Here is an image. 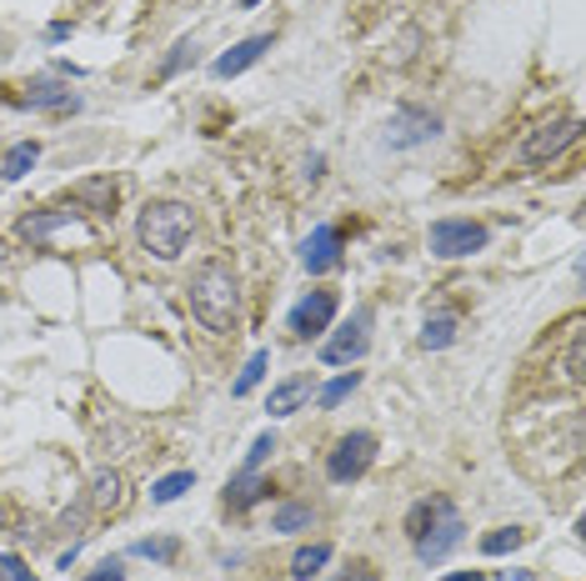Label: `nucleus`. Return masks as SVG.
<instances>
[{
  "instance_id": "nucleus-5",
  "label": "nucleus",
  "mask_w": 586,
  "mask_h": 581,
  "mask_svg": "<svg viewBox=\"0 0 586 581\" xmlns=\"http://www.w3.org/2000/svg\"><path fill=\"white\" fill-rule=\"evenodd\" d=\"M371 462H376V436H371V431H347V436L331 446V456H326V476L337 486L361 482V476L371 472Z\"/></svg>"
},
{
  "instance_id": "nucleus-10",
  "label": "nucleus",
  "mask_w": 586,
  "mask_h": 581,
  "mask_svg": "<svg viewBox=\"0 0 586 581\" xmlns=\"http://www.w3.org/2000/svg\"><path fill=\"white\" fill-rule=\"evenodd\" d=\"M126 501H130L126 476H120L116 466H100V472L90 476V496H86V506L96 511V517H116V511H126Z\"/></svg>"
},
{
  "instance_id": "nucleus-12",
  "label": "nucleus",
  "mask_w": 586,
  "mask_h": 581,
  "mask_svg": "<svg viewBox=\"0 0 586 581\" xmlns=\"http://www.w3.org/2000/svg\"><path fill=\"white\" fill-rule=\"evenodd\" d=\"M65 226H81V211H71V205H61V211H31L21 226H15V236H21L25 246H45V241Z\"/></svg>"
},
{
  "instance_id": "nucleus-14",
  "label": "nucleus",
  "mask_w": 586,
  "mask_h": 581,
  "mask_svg": "<svg viewBox=\"0 0 586 581\" xmlns=\"http://www.w3.org/2000/svg\"><path fill=\"white\" fill-rule=\"evenodd\" d=\"M311 377H286V381H276L271 387V401H266V411H271L276 421L281 416H291V411H301V401H311Z\"/></svg>"
},
{
  "instance_id": "nucleus-25",
  "label": "nucleus",
  "mask_w": 586,
  "mask_h": 581,
  "mask_svg": "<svg viewBox=\"0 0 586 581\" xmlns=\"http://www.w3.org/2000/svg\"><path fill=\"white\" fill-rule=\"evenodd\" d=\"M521 541H526V531H521V527H497V531L481 537V551H487V557H507V551H516Z\"/></svg>"
},
{
  "instance_id": "nucleus-13",
  "label": "nucleus",
  "mask_w": 586,
  "mask_h": 581,
  "mask_svg": "<svg viewBox=\"0 0 586 581\" xmlns=\"http://www.w3.org/2000/svg\"><path fill=\"white\" fill-rule=\"evenodd\" d=\"M271 51V35H246V41H236L226 55H221L211 71H216L221 81H231V76H241V71H251V65L260 61V55Z\"/></svg>"
},
{
  "instance_id": "nucleus-18",
  "label": "nucleus",
  "mask_w": 586,
  "mask_h": 581,
  "mask_svg": "<svg viewBox=\"0 0 586 581\" xmlns=\"http://www.w3.org/2000/svg\"><path fill=\"white\" fill-rule=\"evenodd\" d=\"M25 106H35V110H65V106H76V96H71L65 86H55V81H35L31 96H25Z\"/></svg>"
},
{
  "instance_id": "nucleus-1",
  "label": "nucleus",
  "mask_w": 586,
  "mask_h": 581,
  "mask_svg": "<svg viewBox=\"0 0 586 581\" xmlns=\"http://www.w3.org/2000/svg\"><path fill=\"white\" fill-rule=\"evenodd\" d=\"M191 311L195 321L206 326V331L226 336L236 331V316H241V286H236V271L226 261H206V266H195L191 276Z\"/></svg>"
},
{
  "instance_id": "nucleus-29",
  "label": "nucleus",
  "mask_w": 586,
  "mask_h": 581,
  "mask_svg": "<svg viewBox=\"0 0 586 581\" xmlns=\"http://www.w3.org/2000/svg\"><path fill=\"white\" fill-rule=\"evenodd\" d=\"M81 581H126V561H120V557H106L96 571H90V577H81Z\"/></svg>"
},
{
  "instance_id": "nucleus-32",
  "label": "nucleus",
  "mask_w": 586,
  "mask_h": 581,
  "mask_svg": "<svg viewBox=\"0 0 586 581\" xmlns=\"http://www.w3.org/2000/svg\"><path fill=\"white\" fill-rule=\"evenodd\" d=\"M337 581H376V571H371L366 561H356V567H347V571H341Z\"/></svg>"
},
{
  "instance_id": "nucleus-20",
  "label": "nucleus",
  "mask_w": 586,
  "mask_h": 581,
  "mask_svg": "<svg viewBox=\"0 0 586 581\" xmlns=\"http://www.w3.org/2000/svg\"><path fill=\"white\" fill-rule=\"evenodd\" d=\"M266 367H271V356H266V351H251V361L241 367V377L231 381V397H251V391L260 387V377H266Z\"/></svg>"
},
{
  "instance_id": "nucleus-33",
  "label": "nucleus",
  "mask_w": 586,
  "mask_h": 581,
  "mask_svg": "<svg viewBox=\"0 0 586 581\" xmlns=\"http://www.w3.org/2000/svg\"><path fill=\"white\" fill-rule=\"evenodd\" d=\"M441 581H487V571H451V577H441Z\"/></svg>"
},
{
  "instance_id": "nucleus-9",
  "label": "nucleus",
  "mask_w": 586,
  "mask_h": 581,
  "mask_svg": "<svg viewBox=\"0 0 586 581\" xmlns=\"http://www.w3.org/2000/svg\"><path fill=\"white\" fill-rule=\"evenodd\" d=\"M331 321H337V290H311V296H301V302L291 306V331L301 336V341L331 331Z\"/></svg>"
},
{
  "instance_id": "nucleus-17",
  "label": "nucleus",
  "mask_w": 586,
  "mask_h": 581,
  "mask_svg": "<svg viewBox=\"0 0 586 581\" xmlns=\"http://www.w3.org/2000/svg\"><path fill=\"white\" fill-rule=\"evenodd\" d=\"M266 492H271V486L260 482L256 472H241L236 482L226 486V506H236V511H246V506H256V501H260V496H266Z\"/></svg>"
},
{
  "instance_id": "nucleus-8",
  "label": "nucleus",
  "mask_w": 586,
  "mask_h": 581,
  "mask_svg": "<svg viewBox=\"0 0 586 581\" xmlns=\"http://www.w3.org/2000/svg\"><path fill=\"white\" fill-rule=\"evenodd\" d=\"M436 130H441V120H436L431 110L402 106L396 116H391V126H386V146H391V151H412V146H426Z\"/></svg>"
},
{
  "instance_id": "nucleus-16",
  "label": "nucleus",
  "mask_w": 586,
  "mask_h": 581,
  "mask_svg": "<svg viewBox=\"0 0 586 581\" xmlns=\"http://www.w3.org/2000/svg\"><path fill=\"white\" fill-rule=\"evenodd\" d=\"M311 521H316V511L306 501H281L271 511V531H281V537H291V531H311Z\"/></svg>"
},
{
  "instance_id": "nucleus-28",
  "label": "nucleus",
  "mask_w": 586,
  "mask_h": 581,
  "mask_svg": "<svg viewBox=\"0 0 586 581\" xmlns=\"http://www.w3.org/2000/svg\"><path fill=\"white\" fill-rule=\"evenodd\" d=\"M566 381L582 387V331H572V341H566Z\"/></svg>"
},
{
  "instance_id": "nucleus-23",
  "label": "nucleus",
  "mask_w": 586,
  "mask_h": 581,
  "mask_svg": "<svg viewBox=\"0 0 586 581\" xmlns=\"http://www.w3.org/2000/svg\"><path fill=\"white\" fill-rule=\"evenodd\" d=\"M356 387H361V371H341L337 381H326V387L316 391V401H321V406L331 411V406H341V401H347V397H351V391H356Z\"/></svg>"
},
{
  "instance_id": "nucleus-26",
  "label": "nucleus",
  "mask_w": 586,
  "mask_h": 581,
  "mask_svg": "<svg viewBox=\"0 0 586 581\" xmlns=\"http://www.w3.org/2000/svg\"><path fill=\"white\" fill-rule=\"evenodd\" d=\"M130 551H136V557H146V561H161V567H166V561H175L181 541H175V537H161V541H151V537H146V541H136Z\"/></svg>"
},
{
  "instance_id": "nucleus-30",
  "label": "nucleus",
  "mask_w": 586,
  "mask_h": 581,
  "mask_svg": "<svg viewBox=\"0 0 586 581\" xmlns=\"http://www.w3.org/2000/svg\"><path fill=\"white\" fill-rule=\"evenodd\" d=\"M191 55H195V41H175V51L166 55V65H161V76H175V71H181Z\"/></svg>"
},
{
  "instance_id": "nucleus-34",
  "label": "nucleus",
  "mask_w": 586,
  "mask_h": 581,
  "mask_svg": "<svg viewBox=\"0 0 586 581\" xmlns=\"http://www.w3.org/2000/svg\"><path fill=\"white\" fill-rule=\"evenodd\" d=\"M241 6H260V0H241Z\"/></svg>"
},
{
  "instance_id": "nucleus-6",
  "label": "nucleus",
  "mask_w": 586,
  "mask_h": 581,
  "mask_svg": "<svg viewBox=\"0 0 586 581\" xmlns=\"http://www.w3.org/2000/svg\"><path fill=\"white\" fill-rule=\"evenodd\" d=\"M582 140V120L566 116V120H546V126H536L532 136L521 140V161L526 166H552L556 156H566Z\"/></svg>"
},
{
  "instance_id": "nucleus-7",
  "label": "nucleus",
  "mask_w": 586,
  "mask_h": 581,
  "mask_svg": "<svg viewBox=\"0 0 586 581\" xmlns=\"http://www.w3.org/2000/svg\"><path fill=\"white\" fill-rule=\"evenodd\" d=\"M366 326H371V311H356V321L337 326V336H326V341H321L326 367H356L361 356H366V346H371Z\"/></svg>"
},
{
  "instance_id": "nucleus-3",
  "label": "nucleus",
  "mask_w": 586,
  "mask_h": 581,
  "mask_svg": "<svg viewBox=\"0 0 586 581\" xmlns=\"http://www.w3.org/2000/svg\"><path fill=\"white\" fill-rule=\"evenodd\" d=\"M461 541H467V521H461V511H456L446 496H431V517H426V527L412 537L416 561H422V567H441Z\"/></svg>"
},
{
  "instance_id": "nucleus-2",
  "label": "nucleus",
  "mask_w": 586,
  "mask_h": 581,
  "mask_svg": "<svg viewBox=\"0 0 586 581\" xmlns=\"http://www.w3.org/2000/svg\"><path fill=\"white\" fill-rule=\"evenodd\" d=\"M191 236H195V215H191V205H181V201H151L141 211V221H136V241H141V251L156 261H181Z\"/></svg>"
},
{
  "instance_id": "nucleus-24",
  "label": "nucleus",
  "mask_w": 586,
  "mask_h": 581,
  "mask_svg": "<svg viewBox=\"0 0 586 581\" xmlns=\"http://www.w3.org/2000/svg\"><path fill=\"white\" fill-rule=\"evenodd\" d=\"M191 486H195V472H171V476H161V482L151 486V501H156V506H171L175 496L191 492Z\"/></svg>"
},
{
  "instance_id": "nucleus-21",
  "label": "nucleus",
  "mask_w": 586,
  "mask_h": 581,
  "mask_svg": "<svg viewBox=\"0 0 586 581\" xmlns=\"http://www.w3.org/2000/svg\"><path fill=\"white\" fill-rule=\"evenodd\" d=\"M35 161H41V146H35V140H21V146H11V151H6V181H21V176L31 171Z\"/></svg>"
},
{
  "instance_id": "nucleus-11",
  "label": "nucleus",
  "mask_w": 586,
  "mask_h": 581,
  "mask_svg": "<svg viewBox=\"0 0 586 581\" xmlns=\"http://www.w3.org/2000/svg\"><path fill=\"white\" fill-rule=\"evenodd\" d=\"M301 266L311 271V276L337 271L341 266V231L337 226H316L311 236H306V246H301Z\"/></svg>"
},
{
  "instance_id": "nucleus-4",
  "label": "nucleus",
  "mask_w": 586,
  "mask_h": 581,
  "mask_svg": "<svg viewBox=\"0 0 586 581\" xmlns=\"http://www.w3.org/2000/svg\"><path fill=\"white\" fill-rule=\"evenodd\" d=\"M491 231L481 221H467V215H446V221H431V256L441 261H461V256H477L487 251Z\"/></svg>"
},
{
  "instance_id": "nucleus-22",
  "label": "nucleus",
  "mask_w": 586,
  "mask_h": 581,
  "mask_svg": "<svg viewBox=\"0 0 586 581\" xmlns=\"http://www.w3.org/2000/svg\"><path fill=\"white\" fill-rule=\"evenodd\" d=\"M451 341H456V316H431V321L422 326V346H426V351H446Z\"/></svg>"
},
{
  "instance_id": "nucleus-31",
  "label": "nucleus",
  "mask_w": 586,
  "mask_h": 581,
  "mask_svg": "<svg viewBox=\"0 0 586 581\" xmlns=\"http://www.w3.org/2000/svg\"><path fill=\"white\" fill-rule=\"evenodd\" d=\"M0 577H11V581H35L31 571H25L21 557H0Z\"/></svg>"
},
{
  "instance_id": "nucleus-27",
  "label": "nucleus",
  "mask_w": 586,
  "mask_h": 581,
  "mask_svg": "<svg viewBox=\"0 0 586 581\" xmlns=\"http://www.w3.org/2000/svg\"><path fill=\"white\" fill-rule=\"evenodd\" d=\"M276 452V431H260L256 442H251V452H246V462H241V472H260L266 466V456Z\"/></svg>"
},
{
  "instance_id": "nucleus-19",
  "label": "nucleus",
  "mask_w": 586,
  "mask_h": 581,
  "mask_svg": "<svg viewBox=\"0 0 586 581\" xmlns=\"http://www.w3.org/2000/svg\"><path fill=\"white\" fill-rule=\"evenodd\" d=\"M326 561H331V547H326V541H311V547H301V551L291 557V577H296V581H311L316 571L326 567Z\"/></svg>"
},
{
  "instance_id": "nucleus-15",
  "label": "nucleus",
  "mask_w": 586,
  "mask_h": 581,
  "mask_svg": "<svg viewBox=\"0 0 586 581\" xmlns=\"http://www.w3.org/2000/svg\"><path fill=\"white\" fill-rule=\"evenodd\" d=\"M76 201L86 205V211H96V215H110V205H116V181H110V176L81 181V186H76Z\"/></svg>"
},
{
  "instance_id": "nucleus-35",
  "label": "nucleus",
  "mask_w": 586,
  "mask_h": 581,
  "mask_svg": "<svg viewBox=\"0 0 586 581\" xmlns=\"http://www.w3.org/2000/svg\"><path fill=\"white\" fill-rule=\"evenodd\" d=\"M0 256H6V241H0Z\"/></svg>"
}]
</instances>
